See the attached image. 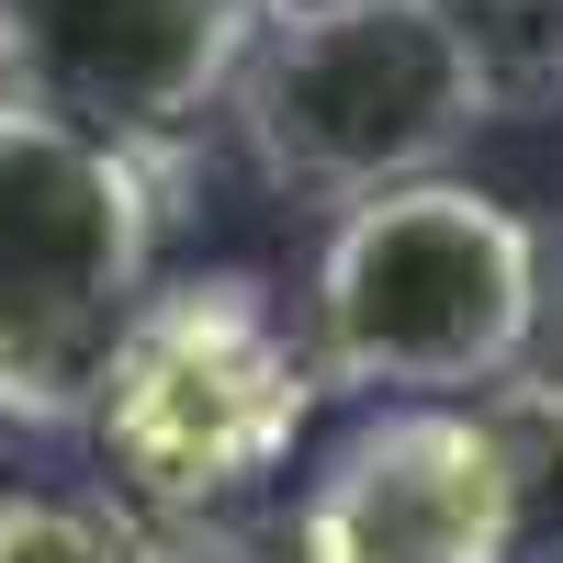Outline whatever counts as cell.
<instances>
[{"instance_id":"2","label":"cell","mask_w":563,"mask_h":563,"mask_svg":"<svg viewBox=\"0 0 563 563\" xmlns=\"http://www.w3.org/2000/svg\"><path fill=\"white\" fill-rule=\"evenodd\" d=\"M147 294H158L147 158L68 113L0 102V417L79 429Z\"/></svg>"},{"instance_id":"9","label":"cell","mask_w":563,"mask_h":563,"mask_svg":"<svg viewBox=\"0 0 563 563\" xmlns=\"http://www.w3.org/2000/svg\"><path fill=\"white\" fill-rule=\"evenodd\" d=\"M474 45V68L496 79V102H530L563 90V0H440Z\"/></svg>"},{"instance_id":"7","label":"cell","mask_w":563,"mask_h":563,"mask_svg":"<svg viewBox=\"0 0 563 563\" xmlns=\"http://www.w3.org/2000/svg\"><path fill=\"white\" fill-rule=\"evenodd\" d=\"M496 474H507V541L519 563H563V372H507L474 395Z\"/></svg>"},{"instance_id":"5","label":"cell","mask_w":563,"mask_h":563,"mask_svg":"<svg viewBox=\"0 0 563 563\" xmlns=\"http://www.w3.org/2000/svg\"><path fill=\"white\" fill-rule=\"evenodd\" d=\"M249 0H0V57L12 102L147 147L249 68Z\"/></svg>"},{"instance_id":"10","label":"cell","mask_w":563,"mask_h":563,"mask_svg":"<svg viewBox=\"0 0 563 563\" xmlns=\"http://www.w3.org/2000/svg\"><path fill=\"white\" fill-rule=\"evenodd\" d=\"M271 34H305V23H350V12H384V0H249Z\"/></svg>"},{"instance_id":"6","label":"cell","mask_w":563,"mask_h":563,"mask_svg":"<svg viewBox=\"0 0 563 563\" xmlns=\"http://www.w3.org/2000/svg\"><path fill=\"white\" fill-rule=\"evenodd\" d=\"M294 563H519L474 406H372L305 485Z\"/></svg>"},{"instance_id":"3","label":"cell","mask_w":563,"mask_h":563,"mask_svg":"<svg viewBox=\"0 0 563 563\" xmlns=\"http://www.w3.org/2000/svg\"><path fill=\"white\" fill-rule=\"evenodd\" d=\"M305 406H316V372L282 339L260 282L249 271H180L135 305L90 429H102V462H113L124 507L214 519V507H238L294 451Z\"/></svg>"},{"instance_id":"11","label":"cell","mask_w":563,"mask_h":563,"mask_svg":"<svg viewBox=\"0 0 563 563\" xmlns=\"http://www.w3.org/2000/svg\"><path fill=\"white\" fill-rule=\"evenodd\" d=\"M541 316L563 327V249H541Z\"/></svg>"},{"instance_id":"12","label":"cell","mask_w":563,"mask_h":563,"mask_svg":"<svg viewBox=\"0 0 563 563\" xmlns=\"http://www.w3.org/2000/svg\"><path fill=\"white\" fill-rule=\"evenodd\" d=\"M0 102H12V57H0Z\"/></svg>"},{"instance_id":"4","label":"cell","mask_w":563,"mask_h":563,"mask_svg":"<svg viewBox=\"0 0 563 563\" xmlns=\"http://www.w3.org/2000/svg\"><path fill=\"white\" fill-rule=\"evenodd\" d=\"M496 113V79L440 0H384L350 23L271 34V57L238 68V124L249 158L294 192H395V180H440V158Z\"/></svg>"},{"instance_id":"1","label":"cell","mask_w":563,"mask_h":563,"mask_svg":"<svg viewBox=\"0 0 563 563\" xmlns=\"http://www.w3.org/2000/svg\"><path fill=\"white\" fill-rule=\"evenodd\" d=\"M541 339V238L474 180H395L316 260V361L350 395L440 406L507 384Z\"/></svg>"},{"instance_id":"8","label":"cell","mask_w":563,"mask_h":563,"mask_svg":"<svg viewBox=\"0 0 563 563\" xmlns=\"http://www.w3.org/2000/svg\"><path fill=\"white\" fill-rule=\"evenodd\" d=\"M0 563H158V530L113 496H0Z\"/></svg>"}]
</instances>
